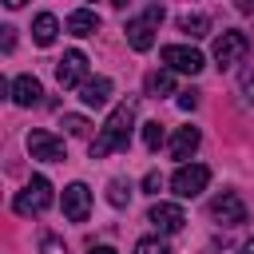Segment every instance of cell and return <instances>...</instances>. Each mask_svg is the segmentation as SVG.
<instances>
[{"label":"cell","mask_w":254,"mask_h":254,"mask_svg":"<svg viewBox=\"0 0 254 254\" xmlns=\"http://www.w3.org/2000/svg\"><path fill=\"white\" fill-rule=\"evenodd\" d=\"M131 123H135V103L127 99V103H119V107L107 115L103 131L91 139V159H103V155H111V151H123L127 139H131Z\"/></svg>","instance_id":"6da1fadb"},{"label":"cell","mask_w":254,"mask_h":254,"mask_svg":"<svg viewBox=\"0 0 254 254\" xmlns=\"http://www.w3.org/2000/svg\"><path fill=\"white\" fill-rule=\"evenodd\" d=\"M159 24H163V8H159V4L143 8V16L127 20V44H131L135 52H151V48H155V32H159Z\"/></svg>","instance_id":"7a4b0ae2"},{"label":"cell","mask_w":254,"mask_h":254,"mask_svg":"<svg viewBox=\"0 0 254 254\" xmlns=\"http://www.w3.org/2000/svg\"><path fill=\"white\" fill-rule=\"evenodd\" d=\"M16 214H24V218H32V214H44L48 206H52V183L44 179V175H32L28 179V187L16 194Z\"/></svg>","instance_id":"3957f363"},{"label":"cell","mask_w":254,"mask_h":254,"mask_svg":"<svg viewBox=\"0 0 254 254\" xmlns=\"http://www.w3.org/2000/svg\"><path fill=\"white\" fill-rule=\"evenodd\" d=\"M206 183H210V167H202V163H183V167L171 175V190H175L179 198H194V194H202Z\"/></svg>","instance_id":"277c9868"},{"label":"cell","mask_w":254,"mask_h":254,"mask_svg":"<svg viewBox=\"0 0 254 254\" xmlns=\"http://www.w3.org/2000/svg\"><path fill=\"white\" fill-rule=\"evenodd\" d=\"M246 52H250L246 32H222V36L214 40V60H218V67H234V64H242Z\"/></svg>","instance_id":"5b68a950"},{"label":"cell","mask_w":254,"mask_h":254,"mask_svg":"<svg viewBox=\"0 0 254 254\" xmlns=\"http://www.w3.org/2000/svg\"><path fill=\"white\" fill-rule=\"evenodd\" d=\"M210 218L218 226H242L246 222V202L234 194V190H222L214 202H210Z\"/></svg>","instance_id":"8992f818"},{"label":"cell","mask_w":254,"mask_h":254,"mask_svg":"<svg viewBox=\"0 0 254 254\" xmlns=\"http://www.w3.org/2000/svg\"><path fill=\"white\" fill-rule=\"evenodd\" d=\"M163 64L171 67V71H187V75H198L206 64H202V52H194V48H183V44H167L163 52Z\"/></svg>","instance_id":"52a82bcc"},{"label":"cell","mask_w":254,"mask_h":254,"mask_svg":"<svg viewBox=\"0 0 254 254\" xmlns=\"http://www.w3.org/2000/svg\"><path fill=\"white\" fill-rule=\"evenodd\" d=\"M28 151H32V159H44V163H64L67 159L64 139H56L52 131H32L28 135Z\"/></svg>","instance_id":"ba28073f"},{"label":"cell","mask_w":254,"mask_h":254,"mask_svg":"<svg viewBox=\"0 0 254 254\" xmlns=\"http://www.w3.org/2000/svg\"><path fill=\"white\" fill-rule=\"evenodd\" d=\"M87 214H91V190L83 183L64 187V218L67 222H87Z\"/></svg>","instance_id":"9c48e42d"},{"label":"cell","mask_w":254,"mask_h":254,"mask_svg":"<svg viewBox=\"0 0 254 254\" xmlns=\"http://www.w3.org/2000/svg\"><path fill=\"white\" fill-rule=\"evenodd\" d=\"M87 56L83 52H64V60H60V67H56V79H60V87H83L87 79Z\"/></svg>","instance_id":"30bf717a"},{"label":"cell","mask_w":254,"mask_h":254,"mask_svg":"<svg viewBox=\"0 0 254 254\" xmlns=\"http://www.w3.org/2000/svg\"><path fill=\"white\" fill-rule=\"evenodd\" d=\"M147 222H151L155 230H163V234H175V230H183L187 214H183V206H179V202H155V206H151V214H147Z\"/></svg>","instance_id":"8fae6325"},{"label":"cell","mask_w":254,"mask_h":254,"mask_svg":"<svg viewBox=\"0 0 254 254\" xmlns=\"http://www.w3.org/2000/svg\"><path fill=\"white\" fill-rule=\"evenodd\" d=\"M8 95H12V103H16V107H32V103H40L44 87H40V79H36V75H16Z\"/></svg>","instance_id":"7c38bea8"},{"label":"cell","mask_w":254,"mask_h":254,"mask_svg":"<svg viewBox=\"0 0 254 254\" xmlns=\"http://www.w3.org/2000/svg\"><path fill=\"white\" fill-rule=\"evenodd\" d=\"M107 95H111V79H107V75H95V79H87V83L79 87V99H83L87 107H103Z\"/></svg>","instance_id":"4fadbf2b"},{"label":"cell","mask_w":254,"mask_h":254,"mask_svg":"<svg viewBox=\"0 0 254 254\" xmlns=\"http://www.w3.org/2000/svg\"><path fill=\"white\" fill-rule=\"evenodd\" d=\"M198 139H202L198 127H179L175 139H171V155H175V159H190V155L198 151Z\"/></svg>","instance_id":"5bb4252c"},{"label":"cell","mask_w":254,"mask_h":254,"mask_svg":"<svg viewBox=\"0 0 254 254\" xmlns=\"http://www.w3.org/2000/svg\"><path fill=\"white\" fill-rule=\"evenodd\" d=\"M71 36H95V28H99V16L91 12V8H75L71 16H67V24H64Z\"/></svg>","instance_id":"9a60e30c"},{"label":"cell","mask_w":254,"mask_h":254,"mask_svg":"<svg viewBox=\"0 0 254 254\" xmlns=\"http://www.w3.org/2000/svg\"><path fill=\"white\" fill-rule=\"evenodd\" d=\"M56 32H60V20H56L52 12H40V16L32 20V40H36L40 48H48V44L56 40Z\"/></svg>","instance_id":"2e32d148"},{"label":"cell","mask_w":254,"mask_h":254,"mask_svg":"<svg viewBox=\"0 0 254 254\" xmlns=\"http://www.w3.org/2000/svg\"><path fill=\"white\" fill-rule=\"evenodd\" d=\"M179 32L190 36V40H198V36L210 32V20H206L202 12H183V16H179Z\"/></svg>","instance_id":"e0dca14e"},{"label":"cell","mask_w":254,"mask_h":254,"mask_svg":"<svg viewBox=\"0 0 254 254\" xmlns=\"http://www.w3.org/2000/svg\"><path fill=\"white\" fill-rule=\"evenodd\" d=\"M175 91V75L171 71H147V95H171Z\"/></svg>","instance_id":"ac0fdd59"},{"label":"cell","mask_w":254,"mask_h":254,"mask_svg":"<svg viewBox=\"0 0 254 254\" xmlns=\"http://www.w3.org/2000/svg\"><path fill=\"white\" fill-rule=\"evenodd\" d=\"M127 198H131V183L111 179V183H107V202H111V206H127Z\"/></svg>","instance_id":"d6986e66"},{"label":"cell","mask_w":254,"mask_h":254,"mask_svg":"<svg viewBox=\"0 0 254 254\" xmlns=\"http://www.w3.org/2000/svg\"><path fill=\"white\" fill-rule=\"evenodd\" d=\"M143 143H147V151H159V143H163V123L155 119V123H143Z\"/></svg>","instance_id":"ffe728a7"},{"label":"cell","mask_w":254,"mask_h":254,"mask_svg":"<svg viewBox=\"0 0 254 254\" xmlns=\"http://www.w3.org/2000/svg\"><path fill=\"white\" fill-rule=\"evenodd\" d=\"M238 91H242L246 103H254V67H242L238 71Z\"/></svg>","instance_id":"44dd1931"},{"label":"cell","mask_w":254,"mask_h":254,"mask_svg":"<svg viewBox=\"0 0 254 254\" xmlns=\"http://www.w3.org/2000/svg\"><path fill=\"white\" fill-rule=\"evenodd\" d=\"M135 254H171L163 238H139L135 242Z\"/></svg>","instance_id":"7402d4cb"},{"label":"cell","mask_w":254,"mask_h":254,"mask_svg":"<svg viewBox=\"0 0 254 254\" xmlns=\"http://www.w3.org/2000/svg\"><path fill=\"white\" fill-rule=\"evenodd\" d=\"M87 127H91V123H87L83 115H64V131H67V135H87Z\"/></svg>","instance_id":"603a6c76"},{"label":"cell","mask_w":254,"mask_h":254,"mask_svg":"<svg viewBox=\"0 0 254 254\" xmlns=\"http://www.w3.org/2000/svg\"><path fill=\"white\" fill-rule=\"evenodd\" d=\"M40 254H67V250H64V242H60L56 234H44V242H40Z\"/></svg>","instance_id":"cb8c5ba5"},{"label":"cell","mask_w":254,"mask_h":254,"mask_svg":"<svg viewBox=\"0 0 254 254\" xmlns=\"http://www.w3.org/2000/svg\"><path fill=\"white\" fill-rule=\"evenodd\" d=\"M179 107L183 111H194L198 107V91H179Z\"/></svg>","instance_id":"d4e9b609"},{"label":"cell","mask_w":254,"mask_h":254,"mask_svg":"<svg viewBox=\"0 0 254 254\" xmlns=\"http://www.w3.org/2000/svg\"><path fill=\"white\" fill-rule=\"evenodd\" d=\"M159 187H163V179H159V171H151V175L143 179V190H147V194H159Z\"/></svg>","instance_id":"484cf974"},{"label":"cell","mask_w":254,"mask_h":254,"mask_svg":"<svg viewBox=\"0 0 254 254\" xmlns=\"http://www.w3.org/2000/svg\"><path fill=\"white\" fill-rule=\"evenodd\" d=\"M0 32H4V36H0V48H4V52H12V44H16V36H12V32H16V28H0Z\"/></svg>","instance_id":"4316f807"},{"label":"cell","mask_w":254,"mask_h":254,"mask_svg":"<svg viewBox=\"0 0 254 254\" xmlns=\"http://www.w3.org/2000/svg\"><path fill=\"white\" fill-rule=\"evenodd\" d=\"M87 254H119V250H115V246H91Z\"/></svg>","instance_id":"83f0119b"},{"label":"cell","mask_w":254,"mask_h":254,"mask_svg":"<svg viewBox=\"0 0 254 254\" xmlns=\"http://www.w3.org/2000/svg\"><path fill=\"white\" fill-rule=\"evenodd\" d=\"M242 254H254V238H250V242H246V246H242Z\"/></svg>","instance_id":"f1b7e54d"}]
</instances>
